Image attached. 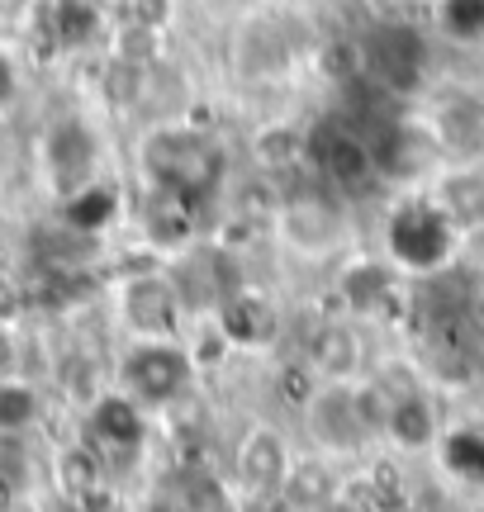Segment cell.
<instances>
[{
    "label": "cell",
    "instance_id": "cell-8",
    "mask_svg": "<svg viewBox=\"0 0 484 512\" xmlns=\"http://www.w3.org/2000/svg\"><path fill=\"white\" fill-rule=\"evenodd\" d=\"M181 313V294L162 275H138L124 285V323H129L143 342H167Z\"/></svg>",
    "mask_w": 484,
    "mask_h": 512
},
{
    "label": "cell",
    "instance_id": "cell-12",
    "mask_svg": "<svg viewBox=\"0 0 484 512\" xmlns=\"http://www.w3.org/2000/svg\"><path fill=\"white\" fill-rule=\"evenodd\" d=\"M442 24L456 38H480L484 34V0H442Z\"/></svg>",
    "mask_w": 484,
    "mask_h": 512
},
{
    "label": "cell",
    "instance_id": "cell-10",
    "mask_svg": "<svg viewBox=\"0 0 484 512\" xmlns=\"http://www.w3.org/2000/svg\"><path fill=\"white\" fill-rule=\"evenodd\" d=\"M242 475L252 479L257 489L276 484L285 475V451H280V437L276 432H252L247 446H242Z\"/></svg>",
    "mask_w": 484,
    "mask_h": 512
},
{
    "label": "cell",
    "instance_id": "cell-5",
    "mask_svg": "<svg viewBox=\"0 0 484 512\" xmlns=\"http://www.w3.org/2000/svg\"><path fill=\"white\" fill-rule=\"evenodd\" d=\"M304 152H309L318 171H323V176H328L333 185H342V190H347V185H361L375 171L371 143H366V138H361L352 124H342V119L318 124L314 133H309Z\"/></svg>",
    "mask_w": 484,
    "mask_h": 512
},
{
    "label": "cell",
    "instance_id": "cell-9",
    "mask_svg": "<svg viewBox=\"0 0 484 512\" xmlns=\"http://www.w3.org/2000/svg\"><path fill=\"white\" fill-rule=\"evenodd\" d=\"M224 332L233 342H261L271 332V304L257 294H233L224 299Z\"/></svg>",
    "mask_w": 484,
    "mask_h": 512
},
{
    "label": "cell",
    "instance_id": "cell-1",
    "mask_svg": "<svg viewBox=\"0 0 484 512\" xmlns=\"http://www.w3.org/2000/svg\"><path fill=\"white\" fill-rule=\"evenodd\" d=\"M143 171L167 200H205L224 181L219 143L186 124H162L143 138Z\"/></svg>",
    "mask_w": 484,
    "mask_h": 512
},
{
    "label": "cell",
    "instance_id": "cell-2",
    "mask_svg": "<svg viewBox=\"0 0 484 512\" xmlns=\"http://www.w3.org/2000/svg\"><path fill=\"white\" fill-rule=\"evenodd\" d=\"M385 242H390V261L404 266L413 275H432L442 271L451 256H456V242H461V223L451 219L442 204H423L409 200L394 209L390 228H385Z\"/></svg>",
    "mask_w": 484,
    "mask_h": 512
},
{
    "label": "cell",
    "instance_id": "cell-11",
    "mask_svg": "<svg viewBox=\"0 0 484 512\" xmlns=\"http://www.w3.org/2000/svg\"><path fill=\"white\" fill-rule=\"evenodd\" d=\"M38 418V394L19 380H0V432H24Z\"/></svg>",
    "mask_w": 484,
    "mask_h": 512
},
{
    "label": "cell",
    "instance_id": "cell-13",
    "mask_svg": "<svg viewBox=\"0 0 484 512\" xmlns=\"http://www.w3.org/2000/svg\"><path fill=\"white\" fill-rule=\"evenodd\" d=\"M114 214V200L105 195V190H81L76 195V204H72V223L81 228V233H95L100 223Z\"/></svg>",
    "mask_w": 484,
    "mask_h": 512
},
{
    "label": "cell",
    "instance_id": "cell-4",
    "mask_svg": "<svg viewBox=\"0 0 484 512\" xmlns=\"http://www.w3.org/2000/svg\"><path fill=\"white\" fill-rule=\"evenodd\" d=\"M190 384V361L176 342H138L124 361V389L133 403H171Z\"/></svg>",
    "mask_w": 484,
    "mask_h": 512
},
{
    "label": "cell",
    "instance_id": "cell-14",
    "mask_svg": "<svg viewBox=\"0 0 484 512\" xmlns=\"http://www.w3.org/2000/svg\"><path fill=\"white\" fill-rule=\"evenodd\" d=\"M91 29H95V10H91V5H76V10H72V5H62V34L81 43Z\"/></svg>",
    "mask_w": 484,
    "mask_h": 512
},
{
    "label": "cell",
    "instance_id": "cell-3",
    "mask_svg": "<svg viewBox=\"0 0 484 512\" xmlns=\"http://www.w3.org/2000/svg\"><path fill=\"white\" fill-rule=\"evenodd\" d=\"M309 427L328 451H361L371 437L385 432V394L375 403L371 389H356L347 380H333L318 389L309 403Z\"/></svg>",
    "mask_w": 484,
    "mask_h": 512
},
{
    "label": "cell",
    "instance_id": "cell-16",
    "mask_svg": "<svg viewBox=\"0 0 484 512\" xmlns=\"http://www.w3.org/2000/svg\"><path fill=\"white\" fill-rule=\"evenodd\" d=\"M10 81H15V72H10V62H5V57H0V100H5V95H10Z\"/></svg>",
    "mask_w": 484,
    "mask_h": 512
},
{
    "label": "cell",
    "instance_id": "cell-6",
    "mask_svg": "<svg viewBox=\"0 0 484 512\" xmlns=\"http://www.w3.org/2000/svg\"><path fill=\"white\" fill-rule=\"evenodd\" d=\"M280 242L285 247H295L299 256H328L342 247L347 238V219H342V209L328 200H318V195H304V200H290L280 209Z\"/></svg>",
    "mask_w": 484,
    "mask_h": 512
},
{
    "label": "cell",
    "instance_id": "cell-15",
    "mask_svg": "<svg viewBox=\"0 0 484 512\" xmlns=\"http://www.w3.org/2000/svg\"><path fill=\"white\" fill-rule=\"evenodd\" d=\"M314 512H361V508H356L352 498H323Z\"/></svg>",
    "mask_w": 484,
    "mask_h": 512
},
{
    "label": "cell",
    "instance_id": "cell-7",
    "mask_svg": "<svg viewBox=\"0 0 484 512\" xmlns=\"http://www.w3.org/2000/svg\"><path fill=\"white\" fill-rule=\"evenodd\" d=\"M366 67H371L375 86L385 91H409L423 76V38L404 29V24H380L366 38Z\"/></svg>",
    "mask_w": 484,
    "mask_h": 512
}]
</instances>
